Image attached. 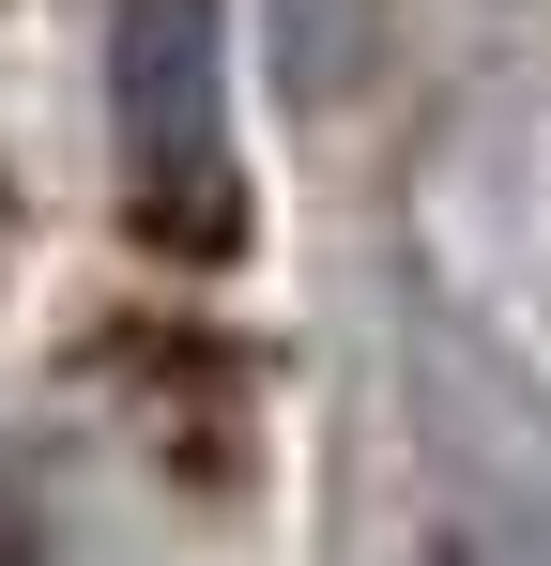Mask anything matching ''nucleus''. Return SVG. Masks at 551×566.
I'll return each instance as SVG.
<instances>
[{
	"label": "nucleus",
	"mask_w": 551,
	"mask_h": 566,
	"mask_svg": "<svg viewBox=\"0 0 551 566\" xmlns=\"http://www.w3.org/2000/svg\"><path fill=\"white\" fill-rule=\"evenodd\" d=\"M107 138L123 214L169 261L246 245V154H230V0H123L107 15Z\"/></svg>",
	"instance_id": "obj_1"
},
{
	"label": "nucleus",
	"mask_w": 551,
	"mask_h": 566,
	"mask_svg": "<svg viewBox=\"0 0 551 566\" xmlns=\"http://www.w3.org/2000/svg\"><path fill=\"white\" fill-rule=\"evenodd\" d=\"M445 566H551V552H537V536H459Z\"/></svg>",
	"instance_id": "obj_2"
}]
</instances>
